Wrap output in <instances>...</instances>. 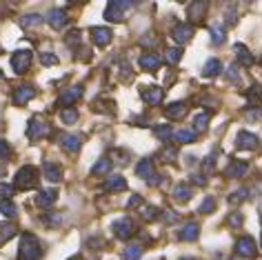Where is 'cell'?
<instances>
[{
    "mask_svg": "<svg viewBox=\"0 0 262 260\" xmlns=\"http://www.w3.org/2000/svg\"><path fill=\"white\" fill-rule=\"evenodd\" d=\"M109 171H111V160L109 158H100L94 167H91V176H107Z\"/></svg>",
    "mask_w": 262,
    "mask_h": 260,
    "instance_id": "obj_27",
    "label": "cell"
},
{
    "mask_svg": "<svg viewBox=\"0 0 262 260\" xmlns=\"http://www.w3.org/2000/svg\"><path fill=\"white\" fill-rule=\"evenodd\" d=\"M42 258V247L34 233H23L20 238V251H18V260H40Z\"/></svg>",
    "mask_w": 262,
    "mask_h": 260,
    "instance_id": "obj_1",
    "label": "cell"
},
{
    "mask_svg": "<svg viewBox=\"0 0 262 260\" xmlns=\"http://www.w3.org/2000/svg\"><path fill=\"white\" fill-rule=\"evenodd\" d=\"M247 118L260 120V118H262V109H249V112H247Z\"/></svg>",
    "mask_w": 262,
    "mask_h": 260,
    "instance_id": "obj_50",
    "label": "cell"
},
{
    "mask_svg": "<svg viewBox=\"0 0 262 260\" xmlns=\"http://www.w3.org/2000/svg\"><path fill=\"white\" fill-rule=\"evenodd\" d=\"M173 138H176V142H180V145H191L195 140V132L193 129H182V132L173 134Z\"/></svg>",
    "mask_w": 262,
    "mask_h": 260,
    "instance_id": "obj_29",
    "label": "cell"
},
{
    "mask_svg": "<svg viewBox=\"0 0 262 260\" xmlns=\"http://www.w3.org/2000/svg\"><path fill=\"white\" fill-rule=\"evenodd\" d=\"M200 213H213L215 211V198L213 196H207L205 200H202V205H200Z\"/></svg>",
    "mask_w": 262,
    "mask_h": 260,
    "instance_id": "obj_38",
    "label": "cell"
},
{
    "mask_svg": "<svg viewBox=\"0 0 262 260\" xmlns=\"http://www.w3.org/2000/svg\"><path fill=\"white\" fill-rule=\"evenodd\" d=\"M29 64H31V51L29 49L14 51V56H11V69H14L18 76H23L25 71L29 69Z\"/></svg>",
    "mask_w": 262,
    "mask_h": 260,
    "instance_id": "obj_5",
    "label": "cell"
},
{
    "mask_svg": "<svg viewBox=\"0 0 262 260\" xmlns=\"http://www.w3.org/2000/svg\"><path fill=\"white\" fill-rule=\"evenodd\" d=\"M245 198H247V189H238V191H233V193H231L229 203L235 205V203H240V200H245Z\"/></svg>",
    "mask_w": 262,
    "mask_h": 260,
    "instance_id": "obj_44",
    "label": "cell"
},
{
    "mask_svg": "<svg viewBox=\"0 0 262 260\" xmlns=\"http://www.w3.org/2000/svg\"><path fill=\"white\" fill-rule=\"evenodd\" d=\"M40 62L45 64V67H51V64H58V56L51 54V51H47V54L40 56Z\"/></svg>",
    "mask_w": 262,
    "mask_h": 260,
    "instance_id": "obj_43",
    "label": "cell"
},
{
    "mask_svg": "<svg viewBox=\"0 0 262 260\" xmlns=\"http://www.w3.org/2000/svg\"><path fill=\"white\" fill-rule=\"evenodd\" d=\"M34 96H36V89L34 87H18L16 92H14V102L18 107H23L25 102H29V100H34Z\"/></svg>",
    "mask_w": 262,
    "mask_h": 260,
    "instance_id": "obj_19",
    "label": "cell"
},
{
    "mask_svg": "<svg viewBox=\"0 0 262 260\" xmlns=\"http://www.w3.org/2000/svg\"><path fill=\"white\" fill-rule=\"evenodd\" d=\"M247 171H249V165H247V162H242V160H233L231 165H229V167L225 169V176H227V178H242Z\"/></svg>",
    "mask_w": 262,
    "mask_h": 260,
    "instance_id": "obj_21",
    "label": "cell"
},
{
    "mask_svg": "<svg viewBox=\"0 0 262 260\" xmlns=\"http://www.w3.org/2000/svg\"><path fill=\"white\" fill-rule=\"evenodd\" d=\"M260 245H262V238H260Z\"/></svg>",
    "mask_w": 262,
    "mask_h": 260,
    "instance_id": "obj_58",
    "label": "cell"
},
{
    "mask_svg": "<svg viewBox=\"0 0 262 260\" xmlns=\"http://www.w3.org/2000/svg\"><path fill=\"white\" fill-rule=\"evenodd\" d=\"M198 236H200V227L195 223H187L178 233V238L185 240V243H193V240H198Z\"/></svg>",
    "mask_w": 262,
    "mask_h": 260,
    "instance_id": "obj_22",
    "label": "cell"
},
{
    "mask_svg": "<svg viewBox=\"0 0 262 260\" xmlns=\"http://www.w3.org/2000/svg\"><path fill=\"white\" fill-rule=\"evenodd\" d=\"M42 174H45V178H47V180H51V183H60V180H62L60 165H56V162H51V160H47L42 165Z\"/></svg>",
    "mask_w": 262,
    "mask_h": 260,
    "instance_id": "obj_17",
    "label": "cell"
},
{
    "mask_svg": "<svg viewBox=\"0 0 262 260\" xmlns=\"http://www.w3.org/2000/svg\"><path fill=\"white\" fill-rule=\"evenodd\" d=\"M209 127V114H198L193 118V132H205Z\"/></svg>",
    "mask_w": 262,
    "mask_h": 260,
    "instance_id": "obj_37",
    "label": "cell"
},
{
    "mask_svg": "<svg viewBox=\"0 0 262 260\" xmlns=\"http://www.w3.org/2000/svg\"><path fill=\"white\" fill-rule=\"evenodd\" d=\"M260 223H262V209H260Z\"/></svg>",
    "mask_w": 262,
    "mask_h": 260,
    "instance_id": "obj_57",
    "label": "cell"
},
{
    "mask_svg": "<svg viewBox=\"0 0 262 260\" xmlns=\"http://www.w3.org/2000/svg\"><path fill=\"white\" fill-rule=\"evenodd\" d=\"M173 198L178 200V203H187V200H191V187L178 185V187L173 189Z\"/></svg>",
    "mask_w": 262,
    "mask_h": 260,
    "instance_id": "obj_32",
    "label": "cell"
},
{
    "mask_svg": "<svg viewBox=\"0 0 262 260\" xmlns=\"http://www.w3.org/2000/svg\"><path fill=\"white\" fill-rule=\"evenodd\" d=\"M136 176H138V178H145L147 183H151V180L156 178V174H154V162H151V160H140L138 165H136Z\"/></svg>",
    "mask_w": 262,
    "mask_h": 260,
    "instance_id": "obj_18",
    "label": "cell"
},
{
    "mask_svg": "<svg viewBox=\"0 0 262 260\" xmlns=\"http://www.w3.org/2000/svg\"><path fill=\"white\" fill-rule=\"evenodd\" d=\"M211 42L213 45H222V42H225V29L218 27V25L211 27Z\"/></svg>",
    "mask_w": 262,
    "mask_h": 260,
    "instance_id": "obj_40",
    "label": "cell"
},
{
    "mask_svg": "<svg viewBox=\"0 0 262 260\" xmlns=\"http://www.w3.org/2000/svg\"><path fill=\"white\" fill-rule=\"evenodd\" d=\"M235 253L242 256V258H255V253H258L255 240L251 236H242L238 243H235Z\"/></svg>",
    "mask_w": 262,
    "mask_h": 260,
    "instance_id": "obj_7",
    "label": "cell"
},
{
    "mask_svg": "<svg viewBox=\"0 0 262 260\" xmlns=\"http://www.w3.org/2000/svg\"><path fill=\"white\" fill-rule=\"evenodd\" d=\"M180 58H182V49H180V47L167 49V62H169V64H178Z\"/></svg>",
    "mask_w": 262,
    "mask_h": 260,
    "instance_id": "obj_39",
    "label": "cell"
},
{
    "mask_svg": "<svg viewBox=\"0 0 262 260\" xmlns=\"http://www.w3.org/2000/svg\"><path fill=\"white\" fill-rule=\"evenodd\" d=\"M60 120L64 122V125H74V122H78V109H62L60 112Z\"/></svg>",
    "mask_w": 262,
    "mask_h": 260,
    "instance_id": "obj_36",
    "label": "cell"
},
{
    "mask_svg": "<svg viewBox=\"0 0 262 260\" xmlns=\"http://www.w3.org/2000/svg\"><path fill=\"white\" fill-rule=\"evenodd\" d=\"M229 223H231L233 227H240V225H242V216H240V213H235V216L229 218Z\"/></svg>",
    "mask_w": 262,
    "mask_h": 260,
    "instance_id": "obj_52",
    "label": "cell"
},
{
    "mask_svg": "<svg viewBox=\"0 0 262 260\" xmlns=\"http://www.w3.org/2000/svg\"><path fill=\"white\" fill-rule=\"evenodd\" d=\"M69 260H80V258H78V256H74V258H69Z\"/></svg>",
    "mask_w": 262,
    "mask_h": 260,
    "instance_id": "obj_56",
    "label": "cell"
},
{
    "mask_svg": "<svg viewBox=\"0 0 262 260\" xmlns=\"http://www.w3.org/2000/svg\"><path fill=\"white\" fill-rule=\"evenodd\" d=\"M131 7H134V3H127V0H111L107 5V9H104V18L109 23H122L124 20L122 11H127Z\"/></svg>",
    "mask_w": 262,
    "mask_h": 260,
    "instance_id": "obj_3",
    "label": "cell"
},
{
    "mask_svg": "<svg viewBox=\"0 0 262 260\" xmlns=\"http://www.w3.org/2000/svg\"><path fill=\"white\" fill-rule=\"evenodd\" d=\"M191 178H193V183H195V185H205V183H207V180L202 178V176H191Z\"/></svg>",
    "mask_w": 262,
    "mask_h": 260,
    "instance_id": "obj_54",
    "label": "cell"
},
{
    "mask_svg": "<svg viewBox=\"0 0 262 260\" xmlns=\"http://www.w3.org/2000/svg\"><path fill=\"white\" fill-rule=\"evenodd\" d=\"M142 205V198L136 193V196H131L129 200H127V209H136V207H140Z\"/></svg>",
    "mask_w": 262,
    "mask_h": 260,
    "instance_id": "obj_45",
    "label": "cell"
},
{
    "mask_svg": "<svg viewBox=\"0 0 262 260\" xmlns=\"http://www.w3.org/2000/svg\"><path fill=\"white\" fill-rule=\"evenodd\" d=\"M16 236V225H7V223H3L0 225V247H3L5 243H7V240H11Z\"/></svg>",
    "mask_w": 262,
    "mask_h": 260,
    "instance_id": "obj_28",
    "label": "cell"
},
{
    "mask_svg": "<svg viewBox=\"0 0 262 260\" xmlns=\"http://www.w3.org/2000/svg\"><path fill=\"white\" fill-rule=\"evenodd\" d=\"M20 25H23L25 29L38 27V25H42V16H40V14H27V16H23V18H20Z\"/></svg>",
    "mask_w": 262,
    "mask_h": 260,
    "instance_id": "obj_33",
    "label": "cell"
},
{
    "mask_svg": "<svg viewBox=\"0 0 262 260\" xmlns=\"http://www.w3.org/2000/svg\"><path fill=\"white\" fill-rule=\"evenodd\" d=\"M9 154H11V149H9V145L5 140H0V158L3 160H7L9 158Z\"/></svg>",
    "mask_w": 262,
    "mask_h": 260,
    "instance_id": "obj_48",
    "label": "cell"
},
{
    "mask_svg": "<svg viewBox=\"0 0 262 260\" xmlns=\"http://www.w3.org/2000/svg\"><path fill=\"white\" fill-rule=\"evenodd\" d=\"M91 38H94V42L98 47H107L111 42V38H114V34H111V29H107V27H94L91 29Z\"/></svg>",
    "mask_w": 262,
    "mask_h": 260,
    "instance_id": "obj_16",
    "label": "cell"
},
{
    "mask_svg": "<svg viewBox=\"0 0 262 260\" xmlns=\"http://www.w3.org/2000/svg\"><path fill=\"white\" fill-rule=\"evenodd\" d=\"M233 51H235V58H238V62H240V64H245V67H251V64H253L255 58L249 54V49L245 47V45H240V42H238V45L233 47Z\"/></svg>",
    "mask_w": 262,
    "mask_h": 260,
    "instance_id": "obj_25",
    "label": "cell"
},
{
    "mask_svg": "<svg viewBox=\"0 0 262 260\" xmlns=\"http://www.w3.org/2000/svg\"><path fill=\"white\" fill-rule=\"evenodd\" d=\"M60 223H62V216H60V213H49V216H47V225L58 227Z\"/></svg>",
    "mask_w": 262,
    "mask_h": 260,
    "instance_id": "obj_46",
    "label": "cell"
},
{
    "mask_svg": "<svg viewBox=\"0 0 262 260\" xmlns=\"http://www.w3.org/2000/svg\"><path fill=\"white\" fill-rule=\"evenodd\" d=\"M180 260H195V258H180Z\"/></svg>",
    "mask_w": 262,
    "mask_h": 260,
    "instance_id": "obj_55",
    "label": "cell"
},
{
    "mask_svg": "<svg viewBox=\"0 0 262 260\" xmlns=\"http://www.w3.org/2000/svg\"><path fill=\"white\" fill-rule=\"evenodd\" d=\"M142 218L151 223V220H158L160 218V211L156 209V207H145V209H142Z\"/></svg>",
    "mask_w": 262,
    "mask_h": 260,
    "instance_id": "obj_42",
    "label": "cell"
},
{
    "mask_svg": "<svg viewBox=\"0 0 262 260\" xmlns=\"http://www.w3.org/2000/svg\"><path fill=\"white\" fill-rule=\"evenodd\" d=\"M247 98L251 105H258L262 100V84H251V89H247Z\"/></svg>",
    "mask_w": 262,
    "mask_h": 260,
    "instance_id": "obj_35",
    "label": "cell"
},
{
    "mask_svg": "<svg viewBox=\"0 0 262 260\" xmlns=\"http://www.w3.org/2000/svg\"><path fill=\"white\" fill-rule=\"evenodd\" d=\"M171 38L178 45H187L189 40L193 38V27L189 23H178L176 27L171 29Z\"/></svg>",
    "mask_w": 262,
    "mask_h": 260,
    "instance_id": "obj_8",
    "label": "cell"
},
{
    "mask_svg": "<svg viewBox=\"0 0 262 260\" xmlns=\"http://www.w3.org/2000/svg\"><path fill=\"white\" fill-rule=\"evenodd\" d=\"M140 96H142V100H145L147 105L156 107V105H160V102L165 100V89H160V87H145L140 92Z\"/></svg>",
    "mask_w": 262,
    "mask_h": 260,
    "instance_id": "obj_10",
    "label": "cell"
},
{
    "mask_svg": "<svg viewBox=\"0 0 262 260\" xmlns=\"http://www.w3.org/2000/svg\"><path fill=\"white\" fill-rule=\"evenodd\" d=\"M235 147L238 149H258L260 147V138L258 136H253V134H249V132H240L238 134V138H235Z\"/></svg>",
    "mask_w": 262,
    "mask_h": 260,
    "instance_id": "obj_12",
    "label": "cell"
},
{
    "mask_svg": "<svg viewBox=\"0 0 262 260\" xmlns=\"http://www.w3.org/2000/svg\"><path fill=\"white\" fill-rule=\"evenodd\" d=\"M82 94H84V89L80 87V84H74V87L64 89V92L60 94V98H58V105L64 107V109H71L78 100L82 98Z\"/></svg>",
    "mask_w": 262,
    "mask_h": 260,
    "instance_id": "obj_6",
    "label": "cell"
},
{
    "mask_svg": "<svg viewBox=\"0 0 262 260\" xmlns=\"http://www.w3.org/2000/svg\"><path fill=\"white\" fill-rule=\"evenodd\" d=\"M60 145H62L64 151L76 154L78 149H80V145H82V138L80 136H76V134H62L60 136Z\"/></svg>",
    "mask_w": 262,
    "mask_h": 260,
    "instance_id": "obj_13",
    "label": "cell"
},
{
    "mask_svg": "<svg viewBox=\"0 0 262 260\" xmlns=\"http://www.w3.org/2000/svg\"><path fill=\"white\" fill-rule=\"evenodd\" d=\"M165 213H167V216H165L167 223H176V220H178V216H176L173 211H165Z\"/></svg>",
    "mask_w": 262,
    "mask_h": 260,
    "instance_id": "obj_53",
    "label": "cell"
},
{
    "mask_svg": "<svg viewBox=\"0 0 262 260\" xmlns=\"http://www.w3.org/2000/svg\"><path fill=\"white\" fill-rule=\"evenodd\" d=\"M154 134L158 136L162 142H169V140H171V136H173V129H171V125H158L154 129Z\"/></svg>",
    "mask_w": 262,
    "mask_h": 260,
    "instance_id": "obj_34",
    "label": "cell"
},
{
    "mask_svg": "<svg viewBox=\"0 0 262 260\" xmlns=\"http://www.w3.org/2000/svg\"><path fill=\"white\" fill-rule=\"evenodd\" d=\"M56 200H58V191L56 189H42L36 196V205L42 207V209H49V207L56 205Z\"/></svg>",
    "mask_w": 262,
    "mask_h": 260,
    "instance_id": "obj_14",
    "label": "cell"
},
{
    "mask_svg": "<svg viewBox=\"0 0 262 260\" xmlns=\"http://www.w3.org/2000/svg\"><path fill=\"white\" fill-rule=\"evenodd\" d=\"M111 229H114L116 233V238H120V240H127L134 236V223H131V218H120V220H116L114 225H111Z\"/></svg>",
    "mask_w": 262,
    "mask_h": 260,
    "instance_id": "obj_9",
    "label": "cell"
},
{
    "mask_svg": "<svg viewBox=\"0 0 262 260\" xmlns=\"http://www.w3.org/2000/svg\"><path fill=\"white\" fill-rule=\"evenodd\" d=\"M176 156H178V151H176V149H165V151H162V158H165V162H173L176 160Z\"/></svg>",
    "mask_w": 262,
    "mask_h": 260,
    "instance_id": "obj_47",
    "label": "cell"
},
{
    "mask_svg": "<svg viewBox=\"0 0 262 260\" xmlns=\"http://www.w3.org/2000/svg\"><path fill=\"white\" fill-rule=\"evenodd\" d=\"M104 189H107V191H124V189H127V180H124L120 174H114V176L107 178Z\"/></svg>",
    "mask_w": 262,
    "mask_h": 260,
    "instance_id": "obj_23",
    "label": "cell"
},
{
    "mask_svg": "<svg viewBox=\"0 0 262 260\" xmlns=\"http://www.w3.org/2000/svg\"><path fill=\"white\" fill-rule=\"evenodd\" d=\"M220 71H222V62L218 60V58H211V60H207V62H205V69H202V76L213 78V76H218Z\"/></svg>",
    "mask_w": 262,
    "mask_h": 260,
    "instance_id": "obj_26",
    "label": "cell"
},
{
    "mask_svg": "<svg viewBox=\"0 0 262 260\" xmlns=\"http://www.w3.org/2000/svg\"><path fill=\"white\" fill-rule=\"evenodd\" d=\"M38 183V169L31 165H25L23 169H18L16 178H14V187L16 189H34Z\"/></svg>",
    "mask_w": 262,
    "mask_h": 260,
    "instance_id": "obj_2",
    "label": "cell"
},
{
    "mask_svg": "<svg viewBox=\"0 0 262 260\" xmlns=\"http://www.w3.org/2000/svg\"><path fill=\"white\" fill-rule=\"evenodd\" d=\"M142 245H129V247H124V251H122V258L124 260H138L142 256Z\"/></svg>",
    "mask_w": 262,
    "mask_h": 260,
    "instance_id": "obj_30",
    "label": "cell"
},
{
    "mask_svg": "<svg viewBox=\"0 0 262 260\" xmlns=\"http://www.w3.org/2000/svg\"><path fill=\"white\" fill-rule=\"evenodd\" d=\"M205 11H207V3H205V0H195V3H191L187 7V16H189V20H191V23H200L202 16H205Z\"/></svg>",
    "mask_w": 262,
    "mask_h": 260,
    "instance_id": "obj_15",
    "label": "cell"
},
{
    "mask_svg": "<svg viewBox=\"0 0 262 260\" xmlns=\"http://www.w3.org/2000/svg\"><path fill=\"white\" fill-rule=\"evenodd\" d=\"M16 193V187L14 185H5L0 183V196H3V200H11V196Z\"/></svg>",
    "mask_w": 262,
    "mask_h": 260,
    "instance_id": "obj_41",
    "label": "cell"
},
{
    "mask_svg": "<svg viewBox=\"0 0 262 260\" xmlns=\"http://www.w3.org/2000/svg\"><path fill=\"white\" fill-rule=\"evenodd\" d=\"M51 134V127L45 122L40 116H34V118L29 120V125H27V136H29V140H42V138H47V136Z\"/></svg>",
    "mask_w": 262,
    "mask_h": 260,
    "instance_id": "obj_4",
    "label": "cell"
},
{
    "mask_svg": "<svg viewBox=\"0 0 262 260\" xmlns=\"http://www.w3.org/2000/svg\"><path fill=\"white\" fill-rule=\"evenodd\" d=\"M227 76L231 78L233 82H240V71H238V67H235V64H231V67H229V71H227Z\"/></svg>",
    "mask_w": 262,
    "mask_h": 260,
    "instance_id": "obj_49",
    "label": "cell"
},
{
    "mask_svg": "<svg viewBox=\"0 0 262 260\" xmlns=\"http://www.w3.org/2000/svg\"><path fill=\"white\" fill-rule=\"evenodd\" d=\"M47 23H49V27H54L58 31L64 29V27H67V23H69L67 11H64V9H51L47 14Z\"/></svg>",
    "mask_w": 262,
    "mask_h": 260,
    "instance_id": "obj_11",
    "label": "cell"
},
{
    "mask_svg": "<svg viewBox=\"0 0 262 260\" xmlns=\"http://www.w3.org/2000/svg\"><path fill=\"white\" fill-rule=\"evenodd\" d=\"M202 167H205V171H211V169L215 167V160H213V156H209V158L205 160V165H202Z\"/></svg>",
    "mask_w": 262,
    "mask_h": 260,
    "instance_id": "obj_51",
    "label": "cell"
},
{
    "mask_svg": "<svg viewBox=\"0 0 262 260\" xmlns=\"http://www.w3.org/2000/svg\"><path fill=\"white\" fill-rule=\"evenodd\" d=\"M165 116L169 120H180L187 116V102H171L167 109H165Z\"/></svg>",
    "mask_w": 262,
    "mask_h": 260,
    "instance_id": "obj_20",
    "label": "cell"
},
{
    "mask_svg": "<svg viewBox=\"0 0 262 260\" xmlns=\"http://www.w3.org/2000/svg\"><path fill=\"white\" fill-rule=\"evenodd\" d=\"M160 64H162V60L156 54H145V56L140 58V67L145 69V71H158Z\"/></svg>",
    "mask_w": 262,
    "mask_h": 260,
    "instance_id": "obj_24",
    "label": "cell"
},
{
    "mask_svg": "<svg viewBox=\"0 0 262 260\" xmlns=\"http://www.w3.org/2000/svg\"><path fill=\"white\" fill-rule=\"evenodd\" d=\"M0 213L5 218H16L18 216V207L11 200H0Z\"/></svg>",
    "mask_w": 262,
    "mask_h": 260,
    "instance_id": "obj_31",
    "label": "cell"
}]
</instances>
